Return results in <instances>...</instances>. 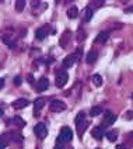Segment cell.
Wrapping results in <instances>:
<instances>
[{
	"mask_svg": "<svg viewBox=\"0 0 133 149\" xmlns=\"http://www.w3.org/2000/svg\"><path fill=\"white\" fill-rule=\"evenodd\" d=\"M84 38H85V31H84V30H80L79 34H77V41H83Z\"/></svg>",
	"mask_w": 133,
	"mask_h": 149,
	"instance_id": "cell-27",
	"label": "cell"
},
{
	"mask_svg": "<svg viewBox=\"0 0 133 149\" xmlns=\"http://www.w3.org/2000/svg\"><path fill=\"white\" fill-rule=\"evenodd\" d=\"M11 139H13V141H16V142H21L23 141V136H21L20 134L14 132V134H11Z\"/></svg>",
	"mask_w": 133,
	"mask_h": 149,
	"instance_id": "cell-26",
	"label": "cell"
},
{
	"mask_svg": "<svg viewBox=\"0 0 133 149\" xmlns=\"http://www.w3.org/2000/svg\"><path fill=\"white\" fill-rule=\"evenodd\" d=\"M3 86H4V79H1V77H0V89H1Z\"/></svg>",
	"mask_w": 133,
	"mask_h": 149,
	"instance_id": "cell-30",
	"label": "cell"
},
{
	"mask_svg": "<svg viewBox=\"0 0 133 149\" xmlns=\"http://www.w3.org/2000/svg\"><path fill=\"white\" fill-rule=\"evenodd\" d=\"M116 149H126V146H125V145H118Z\"/></svg>",
	"mask_w": 133,
	"mask_h": 149,
	"instance_id": "cell-32",
	"label": "cell"
},
{
	"mask_svg": "<svg viewBox=\"0 0 133 149\" xmlns=\"http://www.w3.org/2000/svg\"><path fill=\"white\" fill-rule=\"evenodd\" d=\"M13 82H14V84H16V86H20V84L23 83V79H21V76H16Z\"/></svg>",
	"mask_w": 133,
	"mask_h": 149,
	"instance_id": "cell-28",
	"label": "cell"
},
{
	"mask_svg": "<svg viewBox=\"0 0 133 149\" xmlns=\"http://www.w3.org/2000/svg\"><path fill=\"white\" fill-rule=\"evenodd\" d=\"M14 123H16L18 127H21V128H23V127H25V121L21 118V117H18V116L14 117Z\"/></svg>",
	"mask_w": 133,
	"mask_h": 149,
	"instance_id": "cell-24",
	"label": "cell"
},
{
	"mask_svg": "<svg viewBox=\"0 0 133 149\" xmlns=\"http://www.w3.org/2000/svg\"><path fill=\"white\" fill-rule=\"evenodd\" d=\"M48 30H49V27H42V28H38L37 30V33H35V37H37V40H39L42 41L45 37H46V33H48Z\"/></svg>",
	"mask_w": 133,
	"mask_h": 149,
	"instance_id": "cell-12",
	"label": "cell"
},
{
	"mask_svg": "<svg viewBox=\"0 0 133 149\" xmlns=\"http://www.w3.org/2000/svg\"><path fill=\"white\" fill-rule=\"evenodd\" d=\"M92 83L97 86V87H100L101 84H102V77H101V74L95 73L94 76H92Z\"/></svg>",
	"mask_w": 133,
	"mask_h": 149,
	"instance_id": "cell-20",
	"label": "cell"
},
{
	"mask_svg": "<svg viewBox=\"0 0 133 149\" xmlns=\"http://www.w3.org/2000/svg\"><path fill=\"white\" fill-rule=\"evenodd\" d=\"M70 40H72V33L70 31H65L63 35H62V38H60V47L66 48L69 45V42H70Z\"/></svg>",
	"mask_w": 133,
	"mask_h": 149,
	"instance_id": "cell-8",
	"label": "cell"
},
{
	"mask_svg": "<svg viewBox=\"0 0 133 149\" xmlns=\"http://www.w3.org/2000/svg\"><path fill=\"white\" fill-rule=\"evenodd\" d=\"M84 121H85V116H84V113H79L77 114V117L74 118V123H76V127L80 124H83Z\"/></svg>",
	"mask_w": 133,
	"mask_h": 149,
	"instance_id": "cell-18",
	"label": "cell"
},
{
	"mask_svg": "<svg viewBox=\"0 0 133 149\" xmlns=\"http://www.w3.org/2000/svg\"><path fill=\"white\" fill-rule=\"evenodd\" d=\"M98 58V54L95 52V51H91V52H88V55H87V63H94L95 61Z\"/></svg>",
	"mask_w": 133,
	"mask_h": 149,
	"instance_id": "cell-15",
	"label": "cell"
},
{
	"mask_svg": "<svg viewBox=\"0 0 133 149\" xmlns=\"http://www.w3.org/2000/svg\"><path fill=\"white\" fill-rule=\"evenodd\" d=\"M67 80H69V74H67V72L66 70H60V72H58V74H56L55 84H56L58 87H63V86L67 83Z\"/></svg>",
	"mask_w": 133,
	"mask_h": 149,
	"instance_id": "cell-3",
	"label": "cell"
},
{
	"mask_svg": "<svg viewBox=\"0 0 133 149\" xmlns=\"http://www.w3.org/2000/svg\"><path fill=\"white\" fill-rule=\"evenodd\" d=\"M105 135H107L108 141H111V142H115V141L118 139V131H116V130H112V131L107 132Z\"/></svg>",
	"mask_w": 133,
	"mask_h": 149,
	"instance_id": "cell-17",
	"label": "cell"
},
{
	"mask_svg": "<svg viewBox=\"0 0 133 149\" xmlns=\"http://www.w3.org/2000/svg\"><path fill=\"white\" fill-rule=\"evenodd\" d=\"M92 18V10L91 8H87L85 10V16H84V21H90Z\"/></svg>",
	"mask_w": 133,
	"mask_h": 149,
	"instance_id": "cell-25",
	"label": "cell"
},
{
	"mask_svg": "<svg viewBox=\"0 0 133 149\" xmlns=\"http://www.w3.org/2000/svg\"><path fill=\"white\" fill-rule=\"evenodd\" d=\"M34 132H35V135H37L39 139H43V138H46V135H48V128L45 127V124H37L35 128H34Z\"/></svg>",
	"mask_w": 133,
	"mask_h": 149,
	"instance_id": "cell-4",
	"label": "cell"
},
{
	"mask_svg": "<svg viewBox=\"0 0 133 149\" xmlns=\"http://www.w3.org/2000/svg\"><path fill=\"white\" fill-rule=\"evenodd\" d=\"M55 149H63V146H62V145H60V143H58V145H56V146H55Z\"/></svg>",
	"mask_w": 133,
	"mask_h": 149,
	"instance_id": "cell-33",
	"label": "cell"
},
{
	"mask_svg": "<svg viewBox=\"0 0 133 149\" xmlns=\"http://www.w3.org/2000/svg\"><path fill=\"white\" fill-rule=\"evenodd\" d=\"M91 135L95 138V139H102L104 138V128L102 127H95V128H92V131H91Z\"/></svg>",
	"mask_w": 133,
	"mask_h": 149,
	"instance_id": "cell-9",
	"label": "cell"
},
{
	"mask_svg": "<svg viewBox=\"0 0 133 149\" xmlns=\"http://www.w3.org/2000/svg\"><path fill=\"white\" fill-rule=\"evenodd\" d=\"M126 13H133V6L129 8H126Z\"/></svg>",
	"mask_w": 133,
	"mask_h": 149,
	"instance_id": "cell-31",
	"label": "cell"
},
{
	"mask_svg": "<svg viewBox=\"0 0 133 149\" xmlns=\"http://www.w3.org/2000/svg\"><path fill=\"white\" fill-rule=\"evenodd\" d=\"M30 104V101L27 99H17L16 101H13L11 103V106L13 108H16V110H21V108H25L27 106Z\"/></svg>",
	"mask_w": 133,
	"mask_h": 149,
	"instance_id": "cell-6",
	"label": "cell"
},
{
	"mask_svg": "<svg viewBox=\"0 0 133 149\" xmlns=\"http://www.w3.org/2000/svg\"><path fill=\"white\" fill-rule=\"evenodd\" d=\"M1 38H3L4 44L7 45L10 49H14V48H16L17 44H16V41H14V40H13L11 37H8V35H6V34H3V35H1Z\"/></svg>",
	"mask_w": 133,
	"mask_h": 149,
	"instance_id": "cell-11",
	"label": "cell"
},
{
	"mask_svg": "<svg viewBox=\"0 0 133 149\" xmlns=\"http://www.w3.org/2000/svg\"><path fill=\"white\" fill-rule=\"evenodd\" d=\"M87 121H84L83 124H80V125H77V132H79V135H80V136H81V134L84 132V130H85V128H87Z\"/></svg>",
	"mask_w": 133,
	"mask_h": 149,
	"instance_id": "cell-23",
	"label": "cell"
},
{
	"mask_svg": "<svg viewBox=\"0 0 133 149\" xmlns=\"http://www.w3.org/2000/svg\"><path fill=\"white\" fill-rule=\"evenodd\" d=\"M77 16H79V8L76 6H73V7H70L67 10V17L69 18H76Z\"/></svg>",
	"mask_w": 133,
	"mask_h": 149,
	"instance_id": "cell-14",
	"label": "cell"
},
{
	"mask_svg": "<svg viewBox=\"0 0 133 149\" xmlns=\"http://www.w3.org/2000/svg\"><path fill=\"white\" fill-rule=\"evenodd\" d=\"M27 80H28V83H31V84L35 82V80H34V76H31V74H28V76H27Z\"/></svg>",
	"mask_w": 133,
	"mask_h": 149,
	"instance_id": "cell-29",
	"label": "cell"
},
{
	"mask_svg": "<svg viewBox=\"0 0 133 149\" xmlns=\"http://www.w3.org/2000/svg\"><path fill=\"white\" fill-rule=\"evenodd\" d=\"M25 7V1L24 0H17L16 1V10L17 11H23Z\"/></svg>",
	"mask_w": 133,
	"mask_h": 149,
	"instance_id": "cell-22",
	"label": "cell"
},
{
	"mask_svg": "<svg viewBox=\"0 0 133 149\" xmlns=\"http://www.w3.org/2000/svg\"><path fill=\"white\" fill-rule=\"evenodd\" d=\"M43 104H45V100L42 99V97H39V99H37L35 101H34V110H35V114H38V111L43 107Z\"/></svg>",
	"mask_w": 133,
	"mask_h": 149,
	"instance_id": "cell-13",
	"label": "cell"
},
{
	"mask_svg": "<svg viewBox=\"0 0 133 149\" xmlns=\"http://www.w3.org/2000/svg\"><path fill=\"white\" fill-rule=\"evenodd\" d=\"M77 59L79 58L76 56V54L74 55H69V56H66V58L63 59V63H62V65H63L65 69H69V68H72L73 65H74V62L77 61Z\"/></svg>",
	"mask_w": 133,
	"mask_h": 149,
	"instance_id": "cell-7",
	"label": "cell"
},
{
	"mask_svg": "<svg viewBox=\"0 0 133 149\" xmlns=\"http://www.w3.org/2000/svg\"><path fill=\"white\" fill-rule=\"evenodd\" d=\"M109 34L107 33V31H102V33H100V35L95 38V42H100V44H102V42H105L107 40H108Z\"/></svg>",
	"mask_w": 133,
	"mask_h": 149,
	"instance_id": "cell-16",
	"label": "cell"
},
{
	"mask_svg": "<svg viewBox=\"0 0 133 149\" xmlns=\"http://www.w3.org/2000/svg\"><path fill=\"white\" fill-rule=\"evenodd\" d=\"M49 110L52 113H62L63 110H66V103L62 101V100H53L50 103Z\"/></svg>",
	"mask_w": 133,
	"mask_h": 149,
	"instance_id": "cell-2",
	"label": "cell"
},
{
	"mask_svg": "<svg viewBox=\"0 0 133 149\" xmlns=\"http://www.w3.org/2000/svg\"><path fill=\"white\" fill-rule=\"evenodd\" d=\"M116 121V116H114L111 111H105V118H104V121H102V128H105V127H108V125L114 124Z\"/></svg>",
	"mask_w": 133,
	"mask_h": 149,
	"instance_id": "cell-5",
	"label": "cell"
},
{
	"mask_svg": "<svg viewBox=\"0 0 133 149\" xmlns=\"http://www.w3.org/2000/svg\"><path fill=\"white\" fill-rule=\"evenodd\" d=\"M48 86H49V80L46 79V77H41L39 79V82L37 84V90L38 91H43L48 89Z\"/></svg>",
	"mask_w": 133,
	"mask_h": 149,
	"instance_id": "cell-10",
	"label": "cell"
},
{
	"mask_svg": "<svg viewBox=\"0 0 133 149\" xmlns=\"http://www.w3.org/2000/svg\"><path fill=\"white\" fill-rule=\"evenodd\" d=\"M73 138V132H72V128L70 127H62L60 132H59V136H58V143H66V142L72 141Z\"/></svg>",
	"mask_w": 133,
	"mask_h": 149,
	"instance_id": "cell-1",
	"label": "cell"
},
{
	"mask_svg": "<svg viewBox=\"0 0 133 149\" xmlns=\"http://www.w3.org/2000/svg\"><path fill=\"white\" fill-rule=\"evenodd\" d=\"M8 143V139L6 135H0V149H6Z\"/></svg>",
	"mask_w": 133,
	"mask_h": 149,
	"instance_id": "cell-21",
	"label": "cell"
},
{
	"mask_svg": "<svg viewBox=\"0 0 133 149\" xmlns=\"http://www.w3.org/2000/svg\"><path fill=\"white\" fill-rule=\"evenodd\" d=\"M101 113H102V108H101L100 106H95V107H92L91 110H90V116H91V117L100 116Z\"/></svg>",
	"mask_w": 133,
	"mask_h": 149,
	"instance_id": "cell-19",
	"label": "cell"
}]
</instances>
